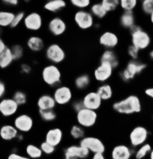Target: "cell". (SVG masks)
<instances>
[{
	"mask_svg": "<svg viewBox=\"0 0 153 159\" xmlns=\"http://www.w3.org/2000/svg\"><path fill=\"white\" fill-rule=\"evenodd\" d=\"M112 109L121 116H133L141 113L142 103L138 96L131 94L114 102L112 103Z\"/></svg>",
	"mask_w": 153,
	"mask_h": 159,
	"instance_id": "6da1fadb",
	"label": "cell"
},
{
	"mask_svg": "<svg viewBox=\"0 0 153 159\" xmlns=\"http://www.w3.org/2000/svg\"><path fill=\"white\" fill-rule=\"evenodd\" d=\"M41 79L44 84L52 89L58 87L63 82V72L59 65L47 64L41 71Z\"/></svg>",
	"mask_w": 153,
	"mask_h": 159,
	"instance_id": "7a4b0ae2",
	"label": "cell"
},
{
	"mask_svg": "<svg viewBox=\"0 0 153 159\" xmlns=\"http://www.w3.org/2000/svg\"><path fill=\"white\" fill-rule=\"evenodd\" d=\"M129 33L131 44L139 50L144 51L150 47L151 44V35L141 25L136 24L129 30Z\"/></svg>",
	"mask_w": 153,
	"mask_h": 159,
	"instance_id": "3957f363",
	"label": "cell"
},
{
	"mask_svg": "<svg viewBox=\"0 0 153 159\" xmlns=\"http://www.w3.org/2000/svg\"><path fill=\"white\" fill-rule=\"evenodd\" d=\"M148 68V65L144 62L141 61H133V60H129L124 69H121L118 72V76L121 79V81L125 83H129V82L133 80L136 76L141 75L143 72L146 70Z\"/></svg>",
	"mask_w": 153,
	"mask_h": 159,
	"instance_id": "277c9868",
	"label": "cell"
},
{
	"mask_svg": "<svg viewBox=\"0 0 153 159\" xmlns=\"http://www.w3.org/2000/svg\"><path fill=\"white\" fill-rule=\"evenodd\" d=\"M44 55L49 64L59 65L63 64L67 58V52L64 48L57 42H52L46 45Z\"/></svg>",
	"mask_w": 153,
	"mask_h": 159,
	"instance_id": "5b68a950",
	"label": "cell"
},
{
	"mask_svg": "<svg viewBox=\"0 0 153 159\" xmlns=\"http://www.w3.org/2000/svg\"><path fill=\"white\" fill-rule=\"evenodd\" d=\"M150 132L144 126L137 125L130 130L129 134V146L133 149L138 148L144 143H148Z\"/></svg>",
	"mask_w": 153,
	"mask_h": 159,
	"instance_id": "8992f818",
	"label": "cell"
},
{
	"mask_svg": "<svg viewBox=\"0 0 153 159\" xmlns=\"http://www.w3.org/2000/svg\"><path fill=\"white\" fill-rule=\"evenodd\" d=\"M52 96L54 98L56 105L59 107H64L71 104L74 99V93L72 88L63 84L53 89Z\"/></svg>",
	"mask_w": 153,
	"mask_h": 159,
	"instance_id": "52a82bcc",
	"label": "cell"
},
{
	"mask_svg": "<svg viewBox=\"0 0 153 159\" xmlns=\"http://www.w3.org/2000/svg\"><path fill=\"white\" fill-rule=\"evenodd\" d=\"M98 114L96 111L83 108L76 113V122L84 129H90L97 124Z\"/></svg>",
	"mask_w": 153,
	"mask_h": 159,
	"instance_id": "ba28073f",
	"label": "cell"
},
{
	"mask_svg": "<svg viewBox=\"0 0 153 159\" xmlns=\"http://www.w3.org/2000/svg\"><path fill=\"white\" fill-rule=\"evenodd\" d=\"M73 22L81 30H89L94 28L95 18L87 10H79L73 15Z\"/></svg>",
	"mask_w": 153,
	"mask_h": 159,
	"instance_id": "9c48e42d",
	"label": "cell"
},
{
	"mask_svg": "<svg viewBox=\"0 0 153 159\" xmlns=\"http://www.w3.org/2000/svg\"><path fill=\"white\" fill-rule=\"evenodd\" d=\"M79 144L87 149L91 155L95 154H105L106 151L104 142L100 138L94 135H86L79 142Z\"/></svg>",
	"mask_w": 153,
	"mask_h": 159,
	"instance_id": "30bf717a",
	"label": "cell"
},
{
	"mask_svg": "<svg viewBox=\"0 0 153 159\" xmlns=\"http://www.w3.org/2000/svg\"><path fill=\"white\" fill-rule=\"evenodd\" d=\"M12 124L19 133L25 134L32 131L35 121L33 117L28 113H18L13 119Z\"/></svg>",
	"mask_w": 153,
	"mask_h": 159,
	"instance_id": "8fae6325",
	"label": "cell"
},
{
	"mask_svg": "<svg viewBox=\"0 0 153 159\" xmlns=\"http://www.w3.org/2000/svg\"><path fill=\"white\" fill-rule=\"evenodd\" d=\"M22 25L29 32L37 33L43 28L44 18L38 11H31L25 15Z\"/></svg>",
	"mask_w": 153,
	"mask_h": 159,
	"instance_id": "7c38bea8",
	"label": "cell"
},
{
	"mask_svg": "<svg viewBox=\"0 0 153 159\" xmlns=\"http://www.w3.org/2000/svg\"><path fill=\"white\" fill-rule=\"evenodd\" d=\"M47 30L51 36L60 38L68 30V23L62 17L52 16L47 22Z\"/></svg>",
	"mask_w": 153,
	"mask_h": 159,
	"instance_id": "4fadbf2b",
	"label": "cell"
},
{
	"mask_svg": "<svg viewBox=\"0 0 153 159\" xmlns=\"http://www.w3.org/2000/svg\"><path fill=\"white\" fill-rule=\"evenodd\" d=\"M63 159H88L91 154L87 149L78 144H71L63 150Z\"/></svg>",
	"mask_w": 153,
	"mask_h": 159,
	"instance_id": "5bb4252c",
	"label": "cell"
},
{
	"mask_svg": "<svg viewBox=\"0 0 153 159\" xmlns=\"http://www.w3.org/2000/svg\"><path fill=\"white\" fill-rule=\"evenodd\" d=\"M114 69L110 65L104 62H99L93 72V77L98 83L105 84L114 75Z\"/></svg>",
	"mask_w": 153,
	"mask_h": 159,
	"instance_id": "9a60e30c",
	"label": "cell"
},
{
	"mask_svg": "<svg viewBox=\"0 0 153 159\" xmlns=\"http://www.w3.org/2000/svg\"><path fill=\"white\" fill-rule=\"evenodd\" d=\"M20 107L11 97H4L0 100V116L4 119L15 117Z\"/></svg>",
	"mask_w": 153,
	"mask_h": 159,
	"instance_id": "2e32d148",
	"label": "cell"
},
{
	"mask_svg": "<svg viewBox=\"0 0 153 159\" xmlns=\"http://www.w3.org/2000/svg\"><path fill=\"white\" fill-rule=\"evenodd\" d=\"M81 99L85 108L98 111L103 106V101L96 91H87Z\"/></svg>",
	"mask_w": 153,
	"mask_h": 159,
	"instance_id": "e0dca14e",
	"label": "cell"
},
{
	"mask_svg": "<svg viewBox=\"0 0 153 159\" xmlns=\"http://www.w3.org/2000/svg\"><path fill=\"white\" fill-rule=\"evenodd\" d=\"M98 43L105 49L114 50L120 43V38L118 35L114 31L106 30L100 34L98 38Z\"/></svg>",
	"mask_w": 153,
	"mask_h": 159,
	"instance_id": "ac0fdd59",
	"label": "cell"
},
{
	"mask_svg": "<svg viewBox=\"0 0 153 159\" xmlns=\"http://www.w3.org/2000/svg\"><path fill=\"white\" fill-rule=\"evenodd\" d=\"M135 149L130 146L119 143L112 147L110 150V159H132L134 155Z\"/></svg>",
	"mask_w": 153,
	"mask_h": 159,
	"instance_id": "d6986e66",
	"label": "cell"
},
{
	"mask_svg": "<svg viewBox=\"0 0 153 159\" xmlns=\"http://www.w3.org/2000/svg\"><path fill=\"white\" fill-rule=\"evenodd\" d=\"M63 138H64L63 130L60 127H53L46 130L44 141L57 148L63 143Z\"/></svg>",
	"mask_w": 153,
	"mask_h": 159,
	"instance_id": "ffe728a7",
	"label": "cell"
},
{
	"mask_svg": "<svg viewBox=\"0 0 153 159\" xmlns=\"http://www.w3.org/2000/svg\"><path fill=\"white\" fill-rule=\"evenodd\" d=\"M25 46L31 52L39 53L45 51L46 48V43L45 39L42 36L38 34H31L26 39Z\"/></svg>",
	"mask_w": 153,
	"mask_h": 159,
	"instance_id": "44dd1931",
	"label": "cell"
},
{
	"mask_svg": "<svg viewBox=\"0 0 153 159\" xmlns=\"http://www.w3.org/2000/svg\"><path fill=\"white\" fill-rule=\"evenodd\" d=\"M36 107L37 111H47L54 110L56 108L57 105L52 96V94L43 93L37 99Z\"/></svg>",
	"mask_w": 153,
	"mask_h": 159,
	"instance_id": "7402d4cb",
	"label": "cell"
},
{
	"mask_svg": "<svg viewBox=\"0 0 153 159\" xmlns=\"http://www.w3.org/2000/svg\"><path fill=\"white\" fill-rule=\"evenodd\" d=\"M19 132L12 123H4L0 126V139L9 143L16 140Z\"/></svg>",
	"mask_w": 153,
	"mask_h": 159,
	"instance_id": "603a6c76",
	"label": "cell"
},
{
	"mask_svg": "<svg viewBox=\"0 0 153 159\" xmlns=\"http://www.w3.org/2000/svg\"><path fill=\"white\" fill-rule=\"evenodd\" d=\"M99 62L108 63L109 65H111L114 70H116L120 66L121 61L115 51L113 49H104V51L100 55Z\"/></svg>",
	"mask_w": 153,
	"mask_h": 159,
	"instance_id": "cb8c5ba5",
	"label": "cell"
},
{
	"mask_svg": "<svg viewBox=\"0 0 153 159\" xmlns=\"http://www.w3.org/2000/svg\"><path fill=\"white\" fill-rule=\"evenodd\" d=\"M68 2L65 0H49L43 5V9L48 13L57 14L66 9Z\"/></svg>",
	"mask_w": 153,
	"mask_h": 159,
	"instance_id": "d4e9b609",
	"label": "cell"
},
{
	"mask_svg": "<svg viewBox=\"0 0 153 159\" xmlns=\"http://www.w3.org/2000/svg\"><path fill=\"white\" fill-rule=\"evenodd\" d=\"M91 84V77L88 73H80L73 80V87L76 90L82 92L88 89Z\"/></svg>",
	"mask_w": 153,
	"mask_h": 159,
	"instance_id": "484cf974",
	"label": "cell"
},
{
	"mask_svg": "<svg viewBox=\"0 0 153 159\" xmlns=\"http://www.w3.org/2000/svg\"><path fill=\"white\" fill-rule=\"evenodd\" d=\"M96 92L98 96L101 97L103 102L110 101L114 96V88L110 84L105 83L98 85V87L96 89Z\"/></svg>",
	"mask_w": 153,
	"mask_h": 159,
	"instance_id": "4316f807",
	"label": "cell"
},
{
	"mask_svg": "<svg viewBox=\"0 0 153 159\" xmlns=\"http://www.w3.org/2000/svg\"><path fill=\"white\" fill-rule=\"evenodd\" d=\"M119 25L121 28L129 30L137 24L134 12H122L119 16Z\"/></svg>",
	"mask_w": 153,
	"mask_h": 159,
	"instance_id": "83f0119b",
	"label": "cell"
},
{
	"mask_svg": "<svg viewBox=\"0 0 153 159\" xmlns=\"http://www.w3.org/2000/svg\"><path fill=\"white\" fill-rule=\"evenodd\" d=\"M15 59L13 57L10 46L6 48L5 50L0 54V69L6 70L9 69L15 63Z\"/></svg>",
	"mask_w": 153,
	"mask_h": 159,
	"instance_id": "f1b7e54d",
	"label": "cell"
},
{
	"mask_svg": "<svg viewBox=\"0 0 153 159\" xmlns=\"http://www.w3.org/2000/svg\"><path fill=\"white\" fill-rule=\"evenodd\" d=\"M15 13L8 10H0V28H10L12 23Z\"/></svg>",
	"mask_w": 153,
	"mask_h": 159,
	"instance_id": "f546056e",
	"label": "cell"
},
{
	"mask_svg": "<svg viewBox=\"0 0 153 159\" xmlns=\"http://www.w3.org/2000/svg\"><path fill=\"white\" fill-rule=\"evenodd\" d=\"M25 154L30 159H40L44 155L39 146L33 143H28L25 146Z\"/></svg>",
	"mask_w": 153,
	"mask_h": 159,
	"instance_id": "4dcf8cb0",
	"label": "cell"
},
{
	"mask_svg": "<svg viewBox=\"0 0 153 159\" xmlns=\"http://www.w3.org/2000/svg\"><path fill=\"white\" fill-rule=\"evenodd\" d=\"M89 11L91 13V15L94 16V18H97L98 20L104 19L108 15V13L106 12L102 5L101 2L92 3L89 8Z\"/></svg>",
	"mask_w": 153,
	"mask_h": 159,
	"instance_id": "1f68e13d",
	"label": "cell"
},
{
	"mask_svg": "<svg viewBox=\"0 0 153 159\" xmlns=\"http://www.w3.org/2000/svg\"><path fill=\"white\" fill-rule=\"evenodd\" d=\"M69 135L75 141H80L86 135V129L80 127L77 123L72 124L69 129Z\"/></svg>",
	"mask_w": 153,
	"mask_h": 159,
	"instance_id": "d6a6232c",
	"label": "cell"
},
{
	"mask_svg": "<svg viewBox=\"0 0 153 159\" xmlns=\"http://www.w3.org/2000/svg\"><path fill=\"white\" fill-rule=\"evenodd\" d=\"M38 116L44 123H53L57 119L58 114L56 109L47 111H37Z\"/></svg>",
	"mask_w": 153,
	"mask_h": 159,
	"instance_id": "836d02e7",
	"label": "cell"
},
{
	"mask_svg": "<svg viewBox=\"0 0 153 159\" xmlns=\"http://www.w3.org/2000/svg\"><path fill=\"white\" fill-rule=\"evenodd\" d=\"M11 98L16 102L17 104L20 107H24L28 103L27 93L25 91L22 90V89H18V90L15 91L14 93H13L12 96H11Z\"/></svg>",
	"mask_w": 153,
	"mask_h": 159,
	"instance_id": "e575fe53",
	"label": "cell"
},
{
	"mask_svg": "<svg viewBox=\"0 0 153 159\" xmlns=\"http://www.w3.org/2000/svg\"><path fill=\"white\" fill-rule=\"evenodd\" d=\"M152 147L149 143H146L144 145L137 148L134 152L133 157L135 159H144L149 155Z\"/></svg>",
	"mask_w": 153,
	"mask_h": 159,
	"instance_id": "d590c367",
	"label": "cell"
},
{
	"mask_svg": "<svg viewBox=\"0 0 153 159\" xmlns=\"http://www.w3.org/2000/svg\"><path fill=\"white\" fill-rule=\"evenodd\" d=\"M10 48H11V52H12L15 62L20 61L23 59L25 53V49L22 44H13L11 46H10Z\"/></svg>",
	"mask_w": 153,
	"mask_h": 159,
	"instance_id": "8d00e7d4",
	"label": "cell"
},
{
	"mask_svg": "<svg viewBox=\"0 0 153 159\" xmlns=\"http://www.w3.org/2000/svg\"><path fill=\"white\" fill-rule=\"evenodd\" d=\"M138 5L137 0H120V9L122 12H134Z\"/></svg>",
	"mask_w": 153,
	"mask_h": 159,
	"instance_id": "74e56055",
	"label": "cell"
},
{
	"mask_svg": "<svg viewBox=\"0 0 153 159\" xmlns=\"http://www.w3.org/2000/svg\"><path fill=\"white\" fill-rule=\"evenodd\" d=\"M101 3L108 14L115 12L120 8V0H102Z\"/></svg>",
	"mask_w": 153,
	"mask_h": 159,
	"instance_id": "f35d334b",
	"label": "cell"
},
{
	"mask_svg": "<svg viewBox=\"0 0 153 159\" xmlns=\"http://www.w3.org/2000/svg\"><path fill=\"white\" fill-rule=\"evenodd\" d=\"M71 6H72L77 11L79 10H87L91 6L90 0H70Z\"/></svg>",
	"mask_w": 153,
	"mask_h": 159,
	"instance_id": "ab89813d",
	"label": "cell"
},
{
	"mask_svg": "<svg viewBox=\"0 0 153 159\" xmlns=\"http://www.w3.org/2000/svg\"><path fill=\"white\" fill-rule=\"evenodd\" d=\"M25 12L23 11H19L17 13H15V16L14 18V20H13L12 23H11V29L14 30L18 28L19 25H21L22 24H23V21L25 19Z\"/></svg>",
	"mask_w": 153,
	"mask_h": 159,
	"instance_id": "60d3db41",
	"label": "cell"
},
{
	"mask_svg": "<svg viewBox=\"0 0 153 159\" xmlns=\"http://www.w3.org/2000/svg\"><path fill=\"white\" fill-rule=\"evenodd\" d=\"M140 7L144 15L150 16L153 13V0H142Z\"/></svg>",
	"mask_w": 153,
	"mask_h": 159,
	"instance_id": "b9f144b4",
	"label": "cell"
},
{
	"mask_svg": "<svg viewBox=\"0 0 153 159\" xmlns=\"http://www.w3.org/2000/svg\"><path fill=\"white\" fill-rule=\"evenodd\" d=\"M39 147L40 148H41V150H42V153H43L45 155H52V154H55L56 151V147L49 144V143H47L45 141L41 142Z\"/></svg>",
	"mask_w": 153,
	"mask_h": 159,
	"instance_id": "7bdbcfd3",
	"label": "cell"
},
{
	"mask_svg": "<svg viewBox=\"0 0 153 159\" xmlns=\"http://www.w3.org/2000/svg\"><path fill=\"white\" fill-rule=\"evenodd\" d=\"M140 52L141 51L139 50L137 47H135L134 45H132V44L129 45L127 49H126V52H127V55L129 57V60H133V61L139 60Z\"/></svg>",
	"mask_w": 153,
	"mask_h": 159,
	"instance_id": "ee69618b",
	"label": "cell"
},
{
	"mask_svg": "<svg viewBox=\"0 0 153 159\" xmlns=\"http://www.w3.org/2000/svg\"><path fill=\"white\" fill-rule=\"evenodd\" d=\"M20 72L24 76H29L33 72V65L26 62H22L19 66Z\"/></svg>",
	"mask_w": 153,
	"mask_h": 159,
	"instance_id": "f6af8a7d",
	"label": "cell"
},
{
	"mask_svg": "<svg viewBox=\"0 0 153 159\" xmlns=\"http://www.w3.org/2000/svg\"><path fill=\"white\" fill-rule=\"evenodd\" d=\"M71 108H72V111H74L75 113H77L78 111H79L80 110L84 108L82 99H73V101L71 103Z\"/></svg>",
	"mask_w": 153,
	"mask_h": 159,
	"instance_id": "bcb514c9",
	"label": "cell"
},
{
	"mask_svg": "<svg viewBox=\"0 0 153 159\" xmlns=\"http://www.w3.org/2000/svg\"><path fill=\"white\" fill-rule=\"evenodd\" d=\"M7 159H30L25 154H20L17 150H12L7 157Z\"/></svg>",
	"mask_w": 153,
	"mask_h": 159,
	"instance_id": "7dc6e473",
	"label": "cell"
},
{
	"mask_svg": "<svg viewBox=\"0 0 153 159\" xmlns=\"http://www.w3.org/2000/svg\"><path fill=\"white\" fill-rule=\"evenodd\" d=\"M7 92V86L2 79H0V100L6 97Z\"/></svg>",
	"mask_w": 153,
	"mask_h": 159,
	"instance_id": "c3c4849f",
	"label": "cell"
},
{
	"mask_svg": "<svg viewBox=\"0 0 153 159\" xmlns=\"http://www.w3.org/2000/svg\"><path fill=\"white\" fill-rule=\"evenodd\" d=\"M2 4L9 7H16L19 5V1L18 0H3L2 1Z\"/></svg>",
	"mask_w": 153,
	"mask_h": 159,
	"instance_id": "681fc988",
	"label": "cell"
},
{
	"mask_svg": "<svg viewBox=\"0 0 153 159\" xmlns=\"http://www.w3.org/2000/svg\"><path fill=\"white\" fill-rule=\"evenodd\" d=\"M144 93L147 97L150 98L151 99H153V87L147 88V89L144 90Z\"/></svg>",
	"mask_w": 153,
	"mask_h": 159,
	"instance_id": "f907efd6",
	"label": "cell"
},
{
	"mask_svg": "<svg viewBox=\"0 0 153 159\" xmlns=\"http://www.w3.org/2000/svg\"><path fill=\"white\" fill-rule=\"evenodd\" d=\"M7 46L8 45H7L6 42L3 40V38H0V54L5 50L6 48L7 47Z\"/></svg>",
	"mask_w": 153,
	"mask_h": 159,
	"instance_id": "816d5d0a",
	"label": "cell"
},
{
	"mask_svg": "<svg viewBox=\"0 0 153 159\" xmlns=\"http://www.w3.org/2000/svg\"><path fill=\"white\" fill-rule=\"evenodd\" d=\"M90 159H107L105 154H92L90 157Z\"/></svg>",
	"mask_w": 153,
	"mask_h": 159,
	"instance_id": "f5cc1de1",
	"label": "cell"
},
{
	"mask_svg": "<svg viewBox=\"0 0 153 159\" xmlns=\"http://www.w3.org/2000/svg\"><path fill=\"white\" fill-rule=\"evenodd\" d=\"M24 140H25V134H22V133H19L15 141H17L18 143H22Z\"/></svg>",
	"mask_w": 153,
	"mask_h": 159,
	"instance_id": "db71d44e",
	"label": "cell"
},
{
	"mask_svg": "<svg viewBox=\"0 0 153 159\" xmlns=\"http://www.w3.org/2000/svg\"><path fill=\"white\" fill-rule=\"evenodd\" d=\"M148 57H149L150 60H151L153 61V49H151V50L148 52Z\"/></svg>",
	"mask_w": 153,
	"mask_h": 159,
	"instance_id": "11a10c76",
	"label": "cell"
},
{
	"mask_svg": "<svg viewBox=\"0 0 153 159\" xmlns=\"http://www.w3.org/2000/svg\"><path fill=\"white\" fill-rule=\"evenodd\" d=\"M148 157H149V159H153V147L152 149H151V152H150L149 155H148Z\"/></svg>",
	"mask_w": 153,
	"mask_h": 159,
	"instance_id": "9f6ffc18",
	"label": "cell"
},
{
	"mask_svg": "<svg viewBox=\"0 0 153 159\" xmlns=\"http://www.w3.org/2000/svg\"><path fill=\"white\" fill-rule=\"evenodd\" d=\"M149 21L151 25H153V13L149 16Z\"/></svg>",
	"mask_w": 153,
	"mask_h": 159,
	"instance_id": "6f0895ef",
	"label": "cell"
},
{
	"mask_svg": "<svg viewBox=\"0 0 153 159\" xmlns=\"http://www.w3.org/2000/svg\"><path fill=\"white\" fill-rule=\"evenodd\" d=\"M2 34H3V29L0 28V38H2Z\"/></svg>",
	"mask_w": 153,
	"mask_h": 159,
	"instance_id": "680465c9",
	"label": "cell"
},
{
	"mask_svg": "<svg viewBox=\"0 0 153 159\" xmlns=\"http://www.w3.org/2000/svg\"><path fill=\"white\" fill-rule=\"evenodd\" d=\"M151 119H152V120H153V116H152V117H151Z\"/></svg>",
	"mask_w": 153,
	"mask_h": 159,
	"instance_id": "91938a15",
	"label": "cell"
}]
</instances>
